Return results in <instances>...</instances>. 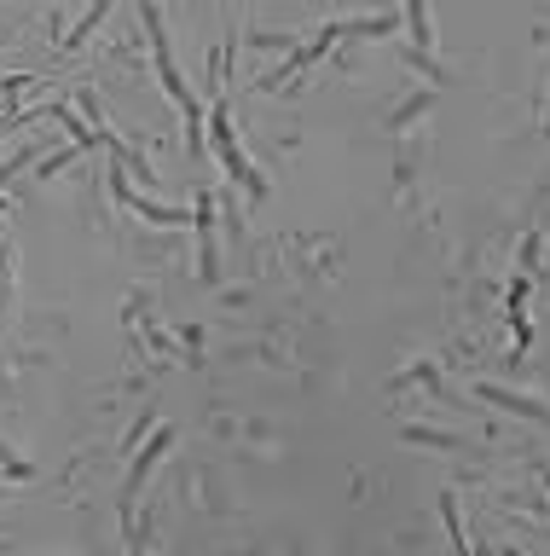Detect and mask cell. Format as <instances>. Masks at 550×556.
<instances>
[{
	"label": "cell",
	"instance_id": "cell-1",
	"mask_svg": "<svg viewBox=\"0 0 550 556\" xmlns=\"http://www.w3.org/2000/svg\"><path fill=\"white\" fill-rule=\"evenodd\" d=\"M412 6V24H417V47H429V24H423V0H406Z\"/></svg>",
	"mask_w": 550,
	"mask_h": 556
}]
</instances>
